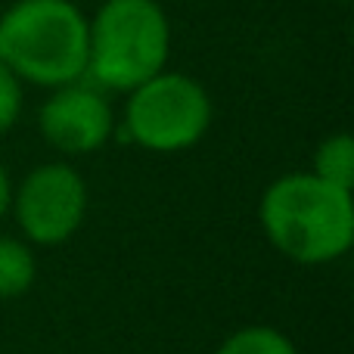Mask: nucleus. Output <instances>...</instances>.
Wrapping results in <instances>:
<instances>
[{
  "label": "nucleus",
  "instance_id": "obj_2",
  "mask_svg": "<svg viewBox=\"0 0 354 354\" xmlns=\"http://www.w3.org/2000/svg\"><path fill=\"white\" fill-rule=\"evenodd\" d=\"M0 59L22 84L62 87L87 72V16L72 0H16L0 16Z\"/></svg>",
  "mask_w": 354,
  "mask_h": 354
},
{
  "label": "nucleus",
  "instance_id": "obj_4",
  "mask_svg": "<svg viewBox=\"0 0 354 354\" xmlns=\"http://www.w3.org/2000/svg\"><path fill=\"white\" fill-rule=\"evenodd\" d=\"M212 97L196 78L162 68L128 93L124 134L149 153H183L212 128Z\"/></svg>",
  "mask_w": 354,
  "mask_h": 354
},
{
  "label": "nucleus",
  "instance_id": "obj_5",
  "mask_svg": "<svg viewBox=\"0 0 354 354\" xmlns=\"http://www.w3.org/2000/svg\"><path fill=\"white\" fill-rule=\"evenodd\" d=\"M10 214L28 245H62L87 218V183L68 162H44L12 187Z\"/></svg>",
  "mask_w": 354,
  "mask_h": 354
},
{
  "label": "nucleus",
  "instance_id": "obj_1",
  "mask_svg": "<svg viewBox=\"0 0 354 354\" xmlns=\"http://www.w3.org/2000/svg\"><path fill=\"white\" fill-rule=\"evenodd\" d=\"M258 224L283 258L324 268L354 245V193L311 171L283 174L261 193Z\"/></svg>",
  "mask_w": 354,
  "mask_h": 354
},
{
  "label": "nucleus",
  "instance_id": "obj_6",
  "mask_svg": "<svg viewBox=\"0 0 354 354\" xmlns=\"http://www.w3.org/2000/svg\"><path fill=\"white\" fill-rule=\"evenodd\" d=\"M41 137L62 156H91L103 149L115 134V112L106 91L91 81L53 87L37 112Z\"/></svg>",
  "mask_w": 354,
  "mask_h": 354
},
{
  "label": "nucleus",
  "instance_id": "obj_11",
  "mask_svg": "<svg viewBox=\"0 0 354 354\" xmlns=\"http://www.w3.org/2000/svg\"><path fill=\"white\" fill-rule=\"evenodd\" d=\"M10 202H12V180L6 174L3 162H0V221L10 214Z\"/></svg>",
  "mask_w": 354,
  "mask_h": 354
},
{
  "label": "nucleus",
  "instance_id": "obj_7",
  "mask_svg": "<svg viewBox=\"0 0 354 354\" xmlns=\"http://www.w3.org/2000/svg\"><path fill=\"white\" fill-rule=\"evenodd\" d=\"M37 261L35 245H28L22 236L0 233V299H19L35 286Z\"/></svg>",
  "mask_w": 354,
  "mask_h": 354
},
{
  "label": "nucleus",
  "instance_id": "obj_3",
  "mask_svg": "<svg viewBox=\"0 0 354 354\" xmlns=\"http://www.w3.org/2000/svg\"><path fill=\"white\" fill-rule=\"evenodd\" d=\"M171 53V25L159 0H106L87 19V72L100 91L131 93L159 75Z\"/></svg>",
  "mask_w": 354,
  "mask_h": 354
},
{
  "label": "nucleus",
  "instance_id": "obj_8",
  "mask_svg": "<svg viewBox=\"0 0 354 354\" xmlns=\"http://www.w3.org/2000/svg\"><path fill=\"white\" fill-rule=\"evenodd\" d=\"M311 174H317L320 180L342 187L354 193V140L351 134H330L317 143L314 149V165Z\"/></svg>",
  "mask_w": 354,
  "mask_h": 354
},
{
  "label": "nucleus",
  "instance_id": "obj_9",
  "mask_svg": "<svg viewBox=\"0 0 354 354\" xmlns=\"http://www.w3.org/2000/svg\"><path fill=\"white\" fill-rule=\"evenodd\" d=\"M214 354H299V348L277 326L252 324V326H239L236 333H230L214 348Z\"/></svg>",
  "mask_w": 354,
  "mask_h": 354
},
{
  "label": "nucleus",
  "instance_id": "obj_10",
  "mask_svg": "<svg viewBox=\"0 0 354 354\" xmlns=\"http://www.w3.org/2000/svg\"><path fill=\"white\" fill-rule=\"evenodd\" d=\"M22 103H25L22 81H19V75L0 59V134H6V131L19 122Z\"/></svg>",
  "mask_w": 354,
  "mask_h": 354
}]
</instances>
